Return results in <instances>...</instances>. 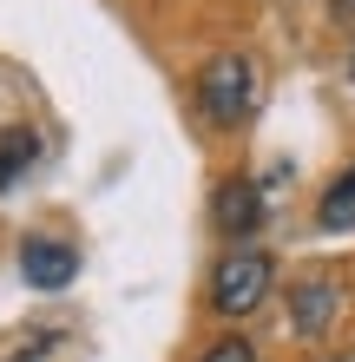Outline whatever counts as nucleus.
<instances>
[{"label":"nucleus","instance_id":"nucleus-1","mask_svg":"<svg viewBox=\"0 0 355 362\" xmlns=\"http://www.w3.org/2000/svg\"><path fill=\"white\" fill-rule=\"evenodd\" d=\"M198 105H204V119L211 125H243L250 119V105H257V59H243V53H217V59H204V73H198Z\"/></svg>","mask_w":355,"mask_h":362},{"label":"nucleus","instance_id":"nucleus-2","mask_svg":"<svg viewBox=\"0 0 355 362\" xmlns=\"http://www.w3.org/2000/svg\"><path fill=\"white\" fill-rule=\"evenodd\" d=\"M270 290H277V264H270L263 250H231V257H217V270H211V303L224 316H257L270 303Z\"/></svg>","mask_w":355,"mask_h":362},{"label":"nucleus","instance_id":"nucleus-3","mask_svg":"<svg viewBox=\"0 0 355 362\" xmlns=\"http://www.w3.org/2000/svg\"><path fill=\"white\" fill-rule=\"evenodd\" d=\"M211 230L250 250V238L263 230V191L250 185V178H224V185L211 191Z\"/></svg>","mask_w":355,"mask_h":362},{"label":"nucleus","instance_id":"nucleus-4","mask_svg":"<svg viewBox=\"0 0 355 362\" xmlns=\"http://www.w3.org/2000/svg\"><path fill=\"white\" fill-rule=\"evenodd\" d=\"M20 270H27L33 290H66L79 276V250L59 244V238H27L20 244Z\"/></svg>","mask_w":355,"mask_h":362},{"label":"nucleus","instance_id":"nucleus-5","mask_svg":"<svg viewBox=\"0 0 355 362\" xmlns=\"http://www.w3.org/2000/svg\"><path fill=\"white\" fill-rule=\"evenodd\" d=\"M336 303H342V290L329 284V276H303V284L289 290V323H296L303 336H323L329 323H336Z\"/></svg>","mask_w":355,"mask_h":362},{"label":"nucleus","instance_id":"nucleus-6","mask_svg":"<svg viewBox=\"0 0 355 362\" xmlns=\"http://www.w3.org/2000/svg\"><path fill=\"white\" fill-rule=\"evenodd\" d=\"M33 158H40V132L33 125H7V132H0V191L20 172H33Z\"/></svg>","mask_w":355,"mask_h":362},{"label":"nucleus","instance_id":"nucleus-7","mask_svg":"<svg viewBox=\"0 0 355 362\" xmlns=\"http://www.w3.org/2000/svg\"><path fill=\"white\" fill-rule=\"evenodd\" d=\"M316 224L323 230H355V165L323 191V204H316Z\"/></svg>","mask_w":355,"mask_h":362},{"label":"nucleus","instance_id":"nucleus-8","mask_svg":"<svg viewBox=\"0 0 355 362\" xmlns=\"http://www.w3.org/2000/svg\"><path fill=\"white\" fill-rule=\"evenodd\" d=\"M53 343H59V329H53V323H27V329L13 336V343H0V362H27V356H47Z\"/></svg>","mask_w":355,"mask_h":362},{"label":"nucleus","instance_id":"nucleus-9","mask_svg":"<svg viewBox=\"0 0 355 362\" xmlns=\"http://www.w3.org/2000/svg\"><path fill=\"white\" fill-rule=\"evenodd\" d=\"M198 362H257V349H250L243 336H224V343H211V349H204Z\"/></svg>","mask_w":355,"mask_h":362},{"label":"nucleus","instance_id":"nucleus-10","mask_svg":"<svg viewBox=\"0 0 355 362\" xmlns=\"http://www.w3.org/2000/svg\"><path fill=\"white\" fill-rule=\"evenodd\" d=\"M329 13H336V20H355V0H329Z\"/></svg>","mask_w":355,"mask_h":362},{"label":"nucleus","instance_id":"nucleus-11","mask_svg":"<svg viewBox=\"0 0 355 362\" xmlns=\"http://www.w3.org/2000/svg\"><path fill=\"white\" fill-rule=\"evenodd\" d=\"M329 362H355V349H342V356H329Z\"/></svg>","mask_w":355,"mask_h":362},{"label":"nucleus","instance_id":"nucleus-12","mask_svg":"<svg viewBox=\"0 0 355 362\" xmlns=\"http://www.w3.org/2000/svg\"><path fill=\"white\" fill-rule=\"evenodd\" d=\"M349 79H355V47H349Z\"/></svg>","mask_w":355,"mask_h":362}]
</instances>
